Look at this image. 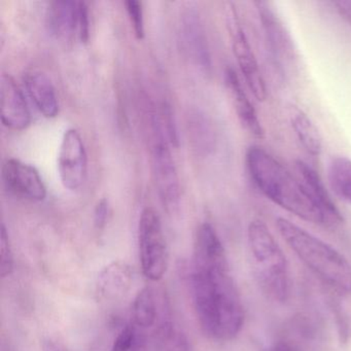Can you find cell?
Returning <instances> with one entry per match:
<instances>
[{"mask_svg":"<svg viewBox=\"0 0 351 351\" xmlns=\"http://www.w3.org/2000/svg\"><path fill=\"white\" fill-rule=\"evenodd\" d=\"M138 332L134 326H125L114 339L110 351H139Z\"/></svg>","mask_w":351,"mask_h":351,"instance_id":"cell-24","label":"cell"},{"mask_svg":"<svg viewBox=\"0 0 351 351\" xmlns=\"http://www.w3.org/2000/svg\"><path fill=\"white\" fill-rule=\"evenodd\" d=\"M162 351H190L188 341L182 332L174 330L170 324H164L160 330Z\"/></svg>","mask_w":351,"mask_h":351,"instance_id":"cell-22","label":"cell"},{"mask_svg":"<svg viewBox=\"0 0 351 351\" xmlns=\"http://www.w3.org/2000/svg\"><path fill=\"white\" fill-rule=\"evenodd\" d=\"M155 293L149 287H143L133 303L132 316L135 326L147 328L156 324L158 315Z\"/></svg>","mask_w":351,"mask_h":351,"instance_id":"cell-21","label":"cell"},{"mask_svg":"<svg viewBox=\"0 0 351 351\" xmlns=\"http://www.w3.org/2000/svg\"><path fill=\"white\" fill-rule=\"evenodd\" d=\"M24 85L36 110L47 119L59 114L58 96L52 80L42 71H30L24 75Z\"/></svg>","mask_w":351,"mask_h":351,"instance_id":"cell-14","label":"cell"},{"mask_svg":"<svg viewBox=\"0 0 351 351\" xmlns=\"http://www.w3.org/2000/svg\"><path fill=\"white\" fill-rule=\"evenodd\" d=\"M80 3L53 1L47 11V27L57 40H69L79 36Z\"/></svg>","mask_w":351,"mask_h":351,"instance_id":"cell-16","label":"cell"},{"mask_svg":"<svg viewBox=\"0 0 351 351\" xmlns=\"http://www.w3.org/2000/svg\"><path fill=\"white\" fill-rule=\"evenodd\" d=\"M246 167L254 186L269 200L304 221L328 226L300 178L268 151L258 145L250 147L246 153Z\"/></svg>","mask_w":351,"mask_h":351,"instance_id":"cell-2","label":"cell"},{"mask_svg":"<svg viewBox=\"0 0 351 351\" xmlns=\"http://www.w3.org/2000/svg\"><path fill=\"white\" fill-rule=\"evenodd\" d=\"M328 180L336 196L351 204V160L344 156L332 157L328 163Z\"/></svg>","mask_w":351,"mask_h":351,"instance_id":"cell-19","label":"cell"},{"mask_svg":"<svg viewBox=\"0 0 351 351\" xmlns=\"http://www.w3.org/2000/svg\"><path fill=\"white\" fill-rule=\"evenodd\" d=\"M14 271V254L10 243L5 226H1V235H0V275L3 278L9 277Z\"/></svg>","mask_w":351,"mask_h":351,"instance_id":"cell-23","label":"cell"},{"mask_svg":"<svg viewBox=\"0 0 351 351\" xmlns=\"http://www.w3.org/2000/svg\"><path fill=\"white\" fill-rule=\"evenodd\" d=\"M46 351H58V349L54 345L48 344V346L46 347Z\"/></svg>","mask_w":351,"mask_h":351,"instance_id":"cell-29","label":"cell"},{"mask_svg":"<svg viewBox=\"0 0 351 351\" xmlns=\"http://www.w3.org/2000/svg\"><path fill=\"white\" fill-rule=\"evenodd\" d=\"M276 227L287 245L314 274L334 289L351 293V264L342 254L289 219L278 217Z\"/></svg>","mask_w":351,"mask_h":351,"instance_id":"cell-3","label":"cell"},{"mask_svg":"<svg viewBox=\"0 0 351 351\" xmlns=\"http://www.w3.org/2000/svg\"><path fill=\"white\" fill-rule=\"evenodd\" d=\"M189 131L195 149L199 153L207 155L215 149L217 143L215 129L204 114L196 112L191 116L189 121Z\"/></svg>","mask_w":351,"mask_h":351,"instance_id":"cell-20","label":"cell"},{"mask_svg":"<svg viewBox=\"0 0 351 351\" xmlns=\"http://www.w3.org/2000/svg\"><path fill=\"white\" fill-rule=\"evenodd\" d=\"M225 81L228 91H229L232 101H233L236 114H237L242 126L252 136L262 139L265 134L262 123L254 110V104H252L247 94L244 91L241 82L234 69H228L226 71Z\"/></svg>","mask_w":351,"mask_h":351,"instance_id":"cell-15","label":"cell"},{"mask_svg":"<svg viewBox=\"0 0 351 351\" xmlns=\"http://www.w3.org/2000/svg\"><path fill=\"white\" fill-rule=\"evenodd\" d=\"M1 176L5 189L16 197L32 202L46 199V184L34 166L12 158L3 163Z\"/></svg>","mask_w":351,"mask_h":351,"instance_id":"cell-8","label":"cell"},{"mask_svg":"<svg viewBox=\"0 0 351 351\" xmlns=\"http://www.w3.org/2000/svg\"><path fill=\"white\" fill-rule=\"evenodd\" d=\"M0 104L3 126L14 131H23L32 123V114L23 92L10 75L0 79Z\"/></svg>","mask_w":351,"mask_h":351,"instance_id":"cell-10","label":"cell"},{"mask_svg":"<svg viewBox=\"0 0 351 351\" xmlns=\"http://www.w3.org/2000/svg\"><path fill=\"white\" fill-rule=\"evenodd\" d=\"M248 246L254 275L263 293L276 302H285L289 295L287 258L266 223L254 219L248 226Z\"/></svg>","mask_w":351,"mask_h":351,"instance_id":"cell-4","label":"cell"},{"mask_svg":"<svg viewBox=\"0 0 351 351\" xmlns=\"http://www.w3.org/2000/svg\"><path fill=\"white\" fill-rule=\"evenodd\" d=\"M192 268L195 309L203 332L215 340H232L243 326V306L225 248L210 223L197 230Z\"/></svg>","mask_w":351,"mask_h":351,"instance_id":"cell-1","label":"cell"},{"mask_svg":"<svg viewBox=\"0 0 351 351\" xmlns=\"http://www.w3.org/2000/svg\"><path fill=\"white\" fill-rule=\"evenodd\" d=\"M295 167L298 178H300L302 184L309 193L310 197L315 203L316 206L320 209L322 215L326 217L328 227H336V226L341 225L344 221L343 215H341L340 211L335 205L334 201L330 198V194L326 191L317 172L302 160L295 161Z\"/></svg>","mask_w":351,"mask_h":351,"instance_id":"cell-12","label":"cell"},{"mask_svg":"<svg viewBox=\"0 0 351 351\" xmlns=\"http://www.w3.org/2000/svg\"><path fill=\"white\" fill-rule=\"evenodd\" d=\"M153 135L152 168L156 189L164 206L172 210L180 200V178L168 145L169 141H166L167 133L158 116L153 117Z\"/></svg>","mask_w":351,"mask_h":351,"instance_id":"cell-6","label":"cell"},{"mask_svg":"<svg viewBox=\"0 0 351 351\" xmlns=\"http://www.w3.org/2000/svg\"><path fill=\"white\" fill-rule=\"evenodd\" d=\"M182 38L189 57L203 71H208L211 69L208 42L196 11L191 10L182 16Z\"/></svg>","mask_w":351,"mask_h":351,"instance_id":"cell-13","label":"cell"},{"mask_svg":"<svg viewBox=\"0 0 351 351\" xmlns=\"http://www.w3.org/2000/svg\"><path fill=\"white\" fill-rule=\"evenodd\" d=\"M272 351H293L289 345L285 344V343H279L276 346L273 348Z\"/></svg>","mask_w":351,"mask_h":351,"instance_id":"cell-28","label":"cell"},{"mask_svg":"<svg viewBox=\"0 0 351 351\" xmlns=\"http://www.w3.org/2000/svg\"><path fill=\"white\" fill-rule=\"evenodd\" d=\"M256 5L258 7V16L264 29L269 52L277 66L285 67V64L291 62L295 59V51L293 49V40L268 3H256Z\"/></svg>","mask_w":351,"mask_h":351,"instance_id":"cell-11","label":"cell"},{"mask_svg":"<svg viewBox=\"0 0 351 351\" xmlns=\"http://www.w3.org/2000/svg\"><path fill=\"white\" fill-rule=\"evenodd\" d=\"M133 280L131 267L122 262H114L102 270L98 277V291L102 297L114 299L130 289Z\"/></svg>","mask_w":351,"mask_h":351,"instance_id":"cell-17","label":"cell"},{"mask_svg":"<svg viewBox=\"0 0 351 351\" xmlns=\"http://www.w3.org/2000/svg\"><path fill=\"white\" fill-rule=\"evenodd\" d=\"M127 14L130 19L135 36L137 40L145 38V17H143V3L138 0H127L125 1Z\"/></svg>","mask_w":351,"mask_h":351,"instance_id":"cell-25","label":"cell"},{"mask_svg":"<svg viewBox=\"0 0 351 351\" xmlns=\"http://www.w3.org/2000/svg\"><path fill=\"white\" fill-rule=\"evenodd\" d=\"M108 217V201L102 198L98 201L94 209V223L97 229H104Z\"/></svg>","mask_w":351,"mask_h":351,"instance_id":"cell-27","label":"cell"},{"mask_svg":"<svg viewBox=\"0 0 351 351\" xmlns=\"http://www.w3.org/2000/svg\"><path fill=\"white\" fill-rule=\"evenodd\" d=\"M139 258L143 275L151 281L163 278L169 254L159 213L153 207L143 209L138 223Z\"/></svg>","mask_w":351,"mask_h":351,"instance_id":"cell-5","label":"cell"},{"mask_svg":"<svg viewBox=\"0 0 351 351\" xmlns=\"http://www.w3.org/2000/svg\"><path fill=\"white\" fill-rule=\"evenodd\" d=\"M90 36L89 9L83 1H80L79 14V40L82 43H87Z\"/></svg>","mask_w":351,"mask_h":351,"instance_id":"cell-26","label":"cell"},{"mask_svg":"<svg viewBox=\"0 0 351 351\" xmlns=\"http://www.w3.org/2000/svg\"><path fill=\"white\" fill-rule=\"evenodd\" d=\"M232 23V48L240 71L254 98L258 101H265L267 98L266 83L261 73L254 51L246 38L245 32L239 25L237 18H233Z\"/></svg>","mask_w":351,"mask_h":351,"instance_id":"cell-9","label":"cell"},{"mask_svg":"<svg viewBox=\"0 0 351 351\" xmlns=\"http://www.w3.org/2000/svg\"><path fill=\"white\" fill-rule=\"evenodd\" d=\"M88 159L85 145L79 131L69 129L63 134L58 154V171L67 190H80L87 176Z\"/></svg>","mask_w":351,"mask_h":351,"instance_id":"cell-7","label":"cell"},{"mask_svg":"<svg viewBox=\"0 0 351 351\" xmlns=\"http://www.w3.org/2000/svg\"><path fill=\"white\" fill-rule=\"evenodd\" d=\"M289 119L295 136L304 149L314 157L319 156L322 149V136L309 117L303 110L293 106L291 108Z\"/></svg>","mask_w":351,"mask_h":351,"instance_id":"cell-18","label":"cell"}]
</instances>
